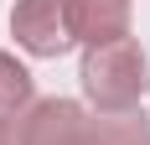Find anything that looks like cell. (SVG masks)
I'll return each mask as SVG.
<instances>
[{"instance_id": "cell-1", "label": "cell", "mask_w": 150, "mask_h": 145, "mask_svg": "<svg viewBox=\"0 0 150 145\" xmlns=\"http://www.w3.org/2000/svg\"><path fill=\"white\" fill-rule=\"evenodd\" d=\"M16 145H150V119L135 109L93 119L73 99H42L26 109Z\"/></svg>"}, {"instance_id": "cell-2", "label": "cell", "mask_w": 150, "mask_h": 145, "mask_svg": "<svg viewBox=\"0 0 150 145\" xmlns=\"http://www.w3.org/2000/svg\"><path fill=\"white\" fill-rule=\"evenodd\" d=\"M78 78H83V93L98 114H129L150 83V62L135 36H124V42H109V47H88Z\"/></svg>"}, {"instance_id": "cell-3", "label": "cell", "mask_w": 150, "mask_h": 145, "mask_svg": "<svg viewBox=\"0 0 150 145\" xmlns=\"http://www.w3.org/2000/svg\"><path fill=\"white\" fill-rule=\"evenodd\" d=\"M11 36L26 47L31 57H62V52L73 47L67 0H16V11H11Z\"/></svg>"}, {"instance_id": "cell-4", "label": "cell", "mask_w": 150, "mask_h": 145, "mask_svg": "<svg viewBox=\"0 0 150 145\" xmlns=\"http://www.w3.org/2000/svg\"><path fill=\"white\" fill-rule=\"evenodd\" d=\"M129 16H135L129 0H67V26H73V42H83V47L124 42Z\"/></svg>"}, {"instance_id": "cell-5", "label": "cell", "mask_w": 150, "mask_h": 145, "mask_svg": "<svg viewBox=\"0 0 150 145\" xmlns=\"http://www.w3.org/2000/svg\"><path fill=\"white\" fill-rule=\"evenodd\" d=\"M21 109H31V72L11 52H0V114H21Z\"/></svg>"}, {"instance_id": "cell-6", "label": "cell", "mask_w": 150, "mask_h": 145, "mask_svg": "<svg viewBox=\"0 0 150 145\" xmlns=\"http://www.w3.org/2000/svg\"><path fill=\"white\" fill-rule=\"evenodd\" d=\"M0 145H16V130H11V119L0 114Z\"/></svg>"}]
</instances>
